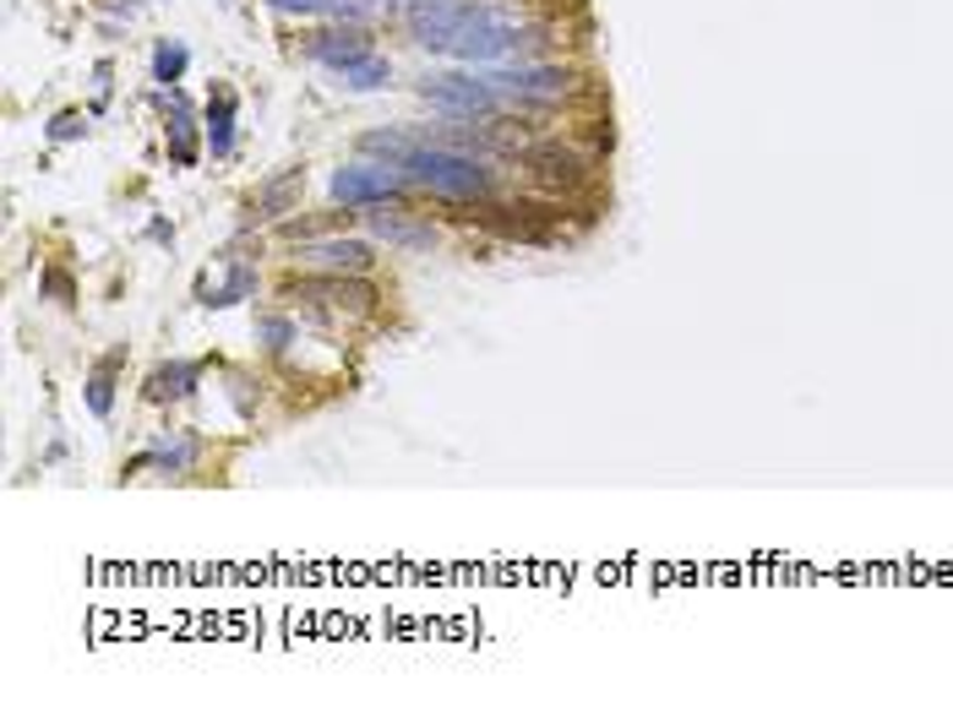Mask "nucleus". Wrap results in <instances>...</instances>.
I'll list each match as a JSON object with an SVG mask.
<instances>
[{
    "mask_svg": "<svg viewBox=\"0 0 953 707\" xmlns=\"http://www.w3.org/2000/svg\"><path fill=\"white\" fill-rule=\"evenodd\" d=\"M409 147H415L409 131H366V136H360V153H366V158H382V164H393V169L409 158Z\"/></svg>",
    "mask_w": 953,
    "mask_h": 707,
    "instance_id": "obj_17",
    "label": "nucleus"
},
{
    "mask_svg": "<svg viewBox=\"0 0 953 707\" xmlns=\"http://www.w3.org/2000/svg\"><path fill=\"white\" fill-rule=\"evenodd\" d=\"M38 289H44V295H55L60 305H76V284H71L65 273H55V267H49V273L38 278Z\"/></svg>",
    "mask_w": 953,
    "mask_h": 707,
    "instance_id": "obj_23",
    "label": "nucleus"
},
{
    "mask_svg": "<svg viewBox=\"0 0 953 707\" xmlns=\"http://www.w3.org/2000/svg\"><path fill=\"white\" fill-rule=\"evenodd\" d=\"M186 60H191V55H186L180 38H158V44H153V82H158V87H175V82L186 76Z\"/></svg>",
    "mask_w": 953,
    "mask_h": 707,
    "instance_id": "obj_19",
    "label": "nucleus"
},
{
    "mask_svg": "<svg viewBox=\"0 0 953 707\" xmlns=\"http://www.w3.org/2000/svg\"><path fill=\"white\" fill-rule=\"evenodd\" d=\"M306 55H311L317 65L344 71V65H355V60H366V55H371V33H366V22L322 27V33H311V38H306Z\"/></svg>",
    "mask_w": 953,
    "mask_h": 707,
    "instance_id": "obj_8",
    "label": "nucleus"
},
{
    "mask_svg": "<svg viewBox=\"0 0 953 707\" xmlns=\"http://www.w3.org/2000/svg\"><path fill=\"white\" fill-rule=\"evenodd\" d=\"M207 147H213V158H229V147H235V93L229 87H213V98H207Z\"/></svg>",
    "mask_w": 953,
    "mask_h": 707,
    "instance_id": "obj_14",
    "label": "nucleus"
},
{
    "mask_svg": "<svg viewBox=\"0 0 953 707\" xmlns=\"http://www.w3.org/2000/svg\"><path fill=\"white\" fill-rule=\"evenodd\" d=\"M475 11H479V0H415L404 22H409V33H415L420 49H453L458 27H464Z\"/></svg>",
    "mask_w": 953,
    "mask_h": 707,
    "instance_id": "obj_7",
    "label": "nucleus"
},
{
    "mask_svg": "<svg viewBox=\"0 0 953 707\" xmlns=\"http://www.w3.org/2000/svg\"><path fill=\"white\" fill-rule=\"evenodd\" d=\"M246 295H257V267H235V273H229V284H224V289H213L202 305H218V311H224V305H240Z\"/></svg>",
    "mask_w": 953,
    "mask_h": 707,
    "instance_id": "obj_20",
    "label": "nucleus"
},
{
    "mask_svg": "<svg viewBox=\"0 0 953 707\" xmlns=\"http://www.w3.org/2000/svg\"><path fill=\"white\" fill-rule=\"evenodd\" d=\"M523 169H528V180L534 185H545V191H577V185H588V175H594V158L588 153H577L572 142H561V136H545V142H528L523 147Z\"/></svg>",
    "mask_w": 953,
    "mask_h": 707,
    "instance_id": "obj_4",
    "label": "nucleus"
},
{
    "mask_svg": "<svg viewBox=\"0 0 953 707\" xmlns=\"http://www.w3.org/2000/svg\"><path fill=\"white\" fill-rule=\"evenodd\" d=\"M202 381V364L196 359H175V364H158L147 375V403H175V397H191Z\"/></svg>",
    "mask_w": 953,
    "mask_h": 707,
    "instance_id": "obj_12",
    "label": "nucleus"
},
{
    "mask_svg": "<svg viewBox=\"0 0 953 707\" xmlns=\"http://www.w3.org/2000/svg\"><path fill=\"white\" fill-rule=\"evenodd\" d=\"M257 344L273 349V354H284L289 344H295V322H289V316H262V322H257Z\"/></svg>",
    "mask_w": 953,
    "mask_h": 707,
    "instance_id": "obj_21",
    "label": "nucleus"
},
{
    "mask_svg": "<svg viewBox=\"0 0 953 707\" xmlns=\"http://www.w3.org/2000/svg\"><path fill=\"white\" fill-rule=\"evenodd\" d=\"M300 262H311L317 273H371L377 251H371V240H317L300 251Z\"/></svg>",
    "mask_w": 953,
    "mask_h": 707,
    "instance_id": "obj_9",
    "label": "nucleus"
},
{
    "mask_svg": "<svg viewBox=\"0 0 953 707\" xmlns=\"http://www.w3.org/2000/svg\"><path fill=\"white\" fill-rule=\"evenodd\" d=\"M196 452H202V441H196V435H175V441L164 435V441H153V446H147V452H142L131 468H164V474H186V468L196 463Z\"/></svg>",
    "mask_w": 953,
    "mask_h": 707,
    "instance_id": "obj_13",
    "label": "nucleus"
},
{
    "mask_svg": "<svg viewBox=\"0 0 953 707\" xmlns=\"http://www.w3.org/2000/svg\"><path fill=\"white\" fill-rule=\"evenodd\" d=\"M126 359V349H115L93 375H87V408L98 414V419H109V408H115V364Z\"/></svg>",
    "mask_w": 953,
    "mask_h": 707,
    "instance_id": "obj_18",
    "label": "nucleus"
},
{
    "mask_svg": "<svg viewBox=\"0 0 953 707\" xmlns=\"http://www.w3.org/2000/svg\"><path fill=\"white\" fill-rule=\"evenodd\" d=\"M404 191H409V175L393 164H349L333 175V202L344 207H382V202H398Z\"/></svg>",
    "mask_w": 953,
    "mask_h": 707,
    "instance_id": "obj_6",
    "label": "nucleus"
},
{
    "mask_svg": "<svg viewBox=\"0 0 953 707\" xmlns=\"http://www.w3.org/2000/svg\"><path fill=\"white\" fill-rule=\"evenodd\" d=\"M284 16H344V22H366L371 0H267Z\"/></svg>",
    "mask_w": 953,
    "mask_h": 707,
    "instance_id": "obj_15",
    "label": "nucleus"
},
{
    "mask_svg": "<svg viewBox=\"0 0 953 707\" xmlns=\"http://www.w3.org/2000/svg\"><path fill=\"white\" fill-rule=\"evenodd\" d=\"M366 224H371V235H377L382 245H404V251H426V245H437V229H431V224H409L398 207H393V213L371 207Z\"/></svg>",
    "mask_w": 953,
    "mask_h": 707,
    "instance_id": "obj_10",
    "label": "nucleus"
},
{
    "mask_svg": "<svg viewBox=\"0 0 953 707\" xmlns=\"http://www.w3.org/2000/svg\"><path fill=\"white\" fill-rule=\"evenodd\" d=\"M300 191H306V164H289L284 175L262 180V191H257V218H284V213H295Z\"/></svg>",
    "mask_w": 953,
    "mask_h": 707,
    "instance_id": "obj_11",
    "label": "nucleus"
},
{
    "mask_svg": "<svg viewBox=\"0 0 953 707\" xmlns=\"http://www.w3.org/2000/svg\"><path fill=\"white\" fill-rule=\"evenodd\" d=\"M415 93H420L431 109H442V115H464V120H485V115L501 104V93H496L479 71H437V76H420Z\"/></svg>",
    "mask_w": 953,
    "mask_h": 707,
    "instance_id": "obj_3",
    "label": "nucleus"
},
{
    "mask_svg": "<svg viewBox=\"0 0 953 707\" xmlns=\"http://www.w3.org/2000/svg\"><path fill=\"white\" fill-rule=\"evenodd\" d=\"M338 76H344V87H349V93H377V87H388V82H393V60H382V55H366V60L344 65Z\"/></svg>",
    "mask_w": 953,
    "mask_h": 707,
    "instance_id": "obj_16",
    "label": "nucleus"
},
{
    "mask_svg": "<svg viewBox=\"0 0 953 707\" xmlns=\"http://www.w3.org/2000/svg\"><path fill=\"white\" fill-rule=\"evenodd\" d=\"M539 44H550L545 27H523V22H507V16H496V11L479 5L475 16L458 27V38H453L448 55H458V60H469V65H485V60H512V55L523 60V55H534Z\"/></svg>",
    "mask_w": 953,
    "mask_h": 707,
    "instance_id": "obj_2",
    "label": "nucleus"
},
{
    "mask_svg": "<svg viewBox=\"0 0 953 707\" xmlns=\"http://www.w3.org/2000/svg\"><path fill=\"white\" fill-rule=\"evenodd\" d=\"M501 98H517V104H556V98H567L572 93V71L567 65H528V60H517V65H496V71H479Z\"/></svg>",
    "mask_w": 953,
    "mask_h": 707,
    "instance_id": "obj_5",
    "label": "nucleus"
},
{
    "mask_svg": "<svg viewBox=\"0 0 953 707\" xmlns=\"http://www.w3.org/2000/svg\"><path fill=\"white\" fill-rule=\"evenodd\" d=\"M76 136H87V115L82 109H60L49 120V142H76Z\"/></svg>",
    "mask_w": 953,
    "mask_h": 707,
    "instance_id": "obj_22",
    "label": "nucleus"
},
{
    "mask_svg": "<svg viewBox=\"0 0 953 707\" xmlns=\"http://www.w3.org/2000/svg\"><path fill=\"white\" fill-rule=\"evenodd\" d=\"M398 169L409 175V185H420L431 196H448V202H490L496 196V175L479 164L475 153H458V147L415 142Z\"/></svg>",
    "mask_w": 953,
    "mask_h": 707,
    "instance_id": "obj_1",
    "label": "nucleus"
}]
</instances>
